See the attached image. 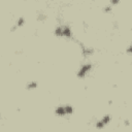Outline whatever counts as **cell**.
I'll return each mask as SVG.
<instances>
[{"label":"cell","mask_w":132,"mask_h":132,"mask_svg":"<svg viewBox=\"0 0 132 132\" xmlns=\"http://www.w3.org/2000/svg\"><path fill=\"white\" fill-rule=\"evenodd\" d=\"M79 45L81 47V55L84 56L85 58H88V57H90V56L93 55L94 50L92 47H87V46H85L84 44H81V43H79Z\"/></svg>","instance_id":"cell-3"},{"label":"cell","mask_w":132,"mask_h":132,"mask_svg":"<svg viewBox=\"0 0 132 132\" xmlns=\"http://www.w3.org/2000/svg\"><path fill=\"white\" fill-rule=\"evenodd\" d=\"M54 33H55V35H56V36H58V37H62V26H58V27L55 29Z\"/></svg>","instance_id":"cell-8"},{"label":"cell","mask_w":132,"mask_h":132,"mask_svg":"<svg viewBox=\"0 0 132 132\" xmlns=\"http://www.w3.org/2000/svg\"><path fill=\"white\" fill-rule=\"evenodd\" d=\"M62 37L65 38H71L72 37V31L68 25L62 26Z\"/></svg>","instance_id":"cell-4"},{"label":"cell","mask_w":132,"mask_h":132,"mask_svg":"<svg viewBox=\"0 0 132 132\" xmlns=\"http://www.w3.org/2000/svg\"><path fill=\"white\" fill-rule=\"evenodd\" d=\"M45 19H46V15H45V14H42V13H41V14L38 15V20H39V21H43V20H45Z\"/></svg>","instance_id":"cell-12"},{"label":"cell","mask_w":132,"mask_h":132,"mask_svg":"<svg viewBox=\"0 0 132 132\" xmlns=\"http://www.w3.org/2000/svg\"><path fill=\"white\" fill-rule=\"evenodd\" d=\"M112 10V5H106L103 7V11L106 13V12H110Z\"/></svg>","instance_id":"cell-9"},{"label":"cell","mask_w":132,"mask_h":132,"mask_svg":"<svg viewBox=\"0 0 132 132\" xmlns=\"http://www.w3.org/2000/svg\"><path fill=\"white\" fill-rule=\"evenodd\" d=\"M38 87V84H37V81L35 80H32V81H29L27 82V85H26V89L27 90H35L36 88Z\"/></svg>","instance_id":"cell-5"},{"label":"cell","mask_w":132,"mask_h":132,"mask_svg":"<svg viewBox=\"0 0 132 132\" xmlns=\"http://www.w3.org/2000/svg\"><path fill=\"white\" fill-rule=\"evenodd\" d=\"M74 108L72 105L69 104H64V105H59L55 108V114L58 117H64L66 114H72Z\"/></svg>","instance_id":"cell-1"},{"label":"cell","mask_w":132,"mask_h":132,"mask_svg":"<svg viewBox=\"0 0 132 132\" xmlns=\"http://www.w3.org/2000/svg\"><path fill=\"white\" fill-rule=\"evenodd\" d=\"M110 120H111V118H110V116H109V114H104L100 121L103 123L104 126H106V125H108V124L110 123Z\"/></svg>","instance_id":"cell-6"},{"label":"cell","mask_w":132,"mask_h":132,"mask_svg":"<svg viewBox=\"0 0 132 132\" xmlns=\"http://www.w3.org/2000/svg\"><path fill=\"white\" fill-rule=\"evenodd\" d=\"M126 52L128 53V54H132V42L130 43V45L127 47V50H126Z\"/></svg>","instance_id":"cell-11"},{"label":"cell","mask_w":132,"mask_h":132,"mask_svg":"<svg viewBox=\"0 0 132 132\" xmlns=\"http://www.w3.org/2000/svg\"><path fill=\"white\" fill-rule=\"evenodd\" d=\"M93 68V64L92 63H87L80 66V68L77 71V77L78 78H84Z\"/></svg>","instance_id":"cell-2"},{"label":"cell","mask_w":132,"mask_h":132,"mask_svg":"<svg viewBox=\"0 0 132 132\" xmlns=\"http://www.w3.org/2000/svg\"><path fill=\"white\" fill-rule=\"evenodd\" d=\"M25 23H26L25 19L23 18V16H20V18H19L18 20H16V22H15V24H14V25H15L16 27L19 28V27H22V26H24V25H25Z\"/></svg>","instance_id":"cell-7"},{"label":"cell","mask_w":132,"mask_h":132,"mask_svg":"<svg viewBox=\"0 0 132 132\" xmlns=\"http://www.w3.org/2000/svg\"><path fill=\"white\" fill-rule=\"evenodd\" d=\"M109 2H110V5L114 6V5H118L120 3V0H109Z\"/></svg>","instance_id":"cell-10"}]
</instances>
